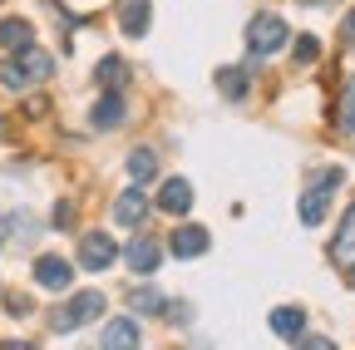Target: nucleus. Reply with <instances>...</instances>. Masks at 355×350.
Listing matches in <instances>:
<instances>
[{"mask_svg":"<svg viewBox=\"0 0 355 350\" xmlns=\"http://www.w3.org/2000/svg\"><path fill=\"white\" fill-rule=\"evenodd\" d=\"M79 261H84V272H104L119 261V242L109 232H84L79 237Z\"/></svg>","mask_w":355,"mask_h":350,"instance_id":"nucleus-4","label":"nucleus"},{"mask_svg":"<svg viewBox=\"0 0 355 350\" xmlns=\"http://www.w3.org/2000/svg\"><path fill=\"white\" fill-rule=\"evenodd\" d=\"M336 128L340 134H355V74L345 79V94H340V109H336Z\"/></svg>","mask_w":355,"mask_h":350,"instance_id":"nucleus-16","label":"nucleus"},{"mask_svg":"<svg viewBox=\"0 0 355 350\" xmlns=\"http://www.w3.org/2000/svg\"><path fill=\"white\" fill-rule=\"evenodd\" d=\"M316 55H321V45H316V35H301V45H296V60H301V64H311Z\"/></svg>","mask_w":355,"mask_h":350,"instance_id":"nucleus-22","label":"nucleus"},{"mask_svg":"<svg viewBox=\"0 0 355 350\" xmlns=\"http://www.w3.org/2000/svg\"><path fill=\"white\" fill-rule=\"evenodd\" d=\"M128 306L133 311H168V301H163V291H153V286H139V291H128Z\"/></svg>","mask_w":355,"mask_h":350,"instance_id":"nucleus-17","label":"nucleus"},{"mask_svg":"<svg viewBox=\"0 0 355 350\" xmlns=\"http://www.w3.org/2000/svg\"><path fill=\"white\" fill-rule=\"evenodd\" d=\"M217 89L227 94V99H242V94H247V74H242V69H222V74H217Z\"/></svg>","mask_w":355,"mask_h":350,"instance_id":"nucleus-18","label":"nucleus"},{"mask_svg":"<svg viewBox=\"0 0 355 350\" xmlns=\"http://www.w3.org/2000/svg\"><path fill=\"white\" fill-rule=\"evenodd\" d=\"M30 40H35L30 20H0V50H20V45H30Z\"/></svg>","mask_w":355,"mask_h":350,"instance_id":"nucleus-14","label":"nucleus"},{"mask_svg":"<svg viewBox=\"0 0 355 350\" xmlns=\"http://www.w3.org/2000/svg\"><path fill=\"white\" fill-rule=\"evenodd\" d=\"M0 247H6V217H0Z\"/></svg>","mask_w":355,"mask_h":350,"instance_id":"nucleus-24","label":"nucleus"},{"mask_svg":"<svg viewBox=\"0 0 355 350\" xmlns=\"http://www.w3.org/2000/svg\"><path fill=\"white\" fill-rule=\"evenodd\" d=\"M104 311V296L99 291H84V296H74L69 306H64V311L55 316V331H74V326H89V321H94Z\"/></svg>","mask_w":355,"mask_h":350,"instance_id":"nucleus-5","label":"nucleus"},{"mask_svg":"<svg viewBox=\"0 0 355 350\" xmlns=\"http://www.w3.org/2000/svg\"><path fill=\"white\" fill-rule=\"evenodd\" d=\"M340 178H345L340 168H326V173H321V183H316V188H311V193L301 198V222H306V227H316L321 217L331 212V193L340 188Z\"/></svg>","mask_w":355,"mask_h":350,"instance_id":"nucleus-3","label":"nucleus"},{"mask_svg":"<svg viewBox=\"0 0 355 350\" xmlns=\"http://www.w3.org/2000/svg\"><path fill=\"white\" fill-rule=\"evenodd\" d=\"M168 247H173V256H202L207 252V232L202 227H178Z\"/></svg>","mask_w":355,"mask_h":350,"instance_id":"nucleus-12","label":"nucleus"},{"mask_svg":"<svg viewBox=\"0 0 355 350\" xmlns=\"http://www.w3.org/2000/svg\"><path fill=\"white\" fill-rule=\"evenodd\" d=\"M114 217H119L123 227H139L144 217H148V202H144V193H139V188H128V193L114 202Z\"/></svg>","mask_w":355,"mask_h":350,"instance_id":"nucleus-10","label":"nucleus"},{"mask_svg":"<svg viewBox=\"0 0 355 350\" xmlns=\"http://www.w3.org/2000/svg\"><path fill=\"white\" fill-rule=\"evenodd\" d=\"M94 74H99V84H109V89H114V84H123V74H128V69H123V60H119V55H109V60H99V69H94Z\"/></svg>","mask_w":355,"mask_h":350,"instance_id":"nucleus-21","label":"nucleus"},{"mask_svg":"<svg viewBox=\"0 0 355 350\" xmlns=\"http://www.w3.org/2000/svg\"><path fill=\"white\" fill-rule=\"evenodd\" d=\"M291 40V30H286V20L277 15V10H261V15H252V25H247V50L252 55H277L282 45Z\"/></svg>","mask_w":355,"mask_h":350,"instance_id":"nucleus-2","label":"nucleus"},{"mask_svg":"<svg viewBox=\"0 0 355 350\" xmlns=\"http://www.w3.org/2000/svg\"><path fill=\"white\" fill-rule=\"evenodd\" d=\"M94 123H99V128L123 123V94H104V99L94 104Z\"/></svg>","mask_w":355,"mask_h":350,"instance_id":"nucleus-15","label":"nucleus"},{"mask_svg":"<svg viewBox=\"0 0 355 350\" xmlns=\"http://www.w3.org/2000/svg\"><path fill=\"white\" fill-rule=\"evenodd\" d=\"M306 6H321V0H306Z\"/></svg>","mask_w":355,"mask_h":350,"instance_id":"nucleus-25","label":"nucleus"},{"mask_svg":"<svg viewBox=\"0 0 355 350\" xmlns=\"http://www.w3.org/2000/svg\"><path fill=\"white\" fill-rule=\"evenodd\" d=\"M50 69H55V60L44 55L40 45H20L15 50V60L0 69V84H6V89H25V84H44L50 79Z\"/></svg>","mask_w":355,"mask_h":350,"instance_id":"nucleus-1","label":"nucleus"},{"mask_svg":"<svg viewBox=\"0 0 355 350\" xmlns=\"http://www.w3.org/2000/svg\"><path fill=\"white\" fill-rule=\"evenodd\" d=\"M119 25L128 40H139L148 30V0H119Z\"/></svg>","mask_w":355,"mask_h":350,"instance_id":"nucleus-9","label":"nucleus"},{"mask_svg":"<svg viewBox=\"0 0 355 350\" xmlns=\"http://www.w3.org/2000/svg\"><path fill=\"white\" fill-rule=\"evenodd\" d=\"M128 173H133V178H153V173H158V163H153V153L148 148H139V153H128Z\"/></svg>","mask_w":355,"mask_h":350,"instance_id":"nucleus-20","label":"nucleus"},{"mask_svg":"<svg viewBox=\"0 0 355 350\" xmlns=\"http://www.w3.org/2000/svg\"><path fill=\"white\" fill-rule=\"evenodd\" d=\"M340 35H345V45H350V50H355V10H350V15H345V25H340Z\"/></svg>","mask_w":355,"mask_h":350,"instance_id":"nucleus-23","label":"nucleus"},{"mask_svg":"<svg viewBox=\"0 0 355 350\" xmlns=\"http://www.w3.org/2000/svg\"><path fill=\"white\" fill-rule=\"evenodd\" d=\"M158 207H163V212H178V217H183V212L193 207V188H188L183 178H168V183H163V198H158Z\"/></svg>","mask_w":355,"mask_h":350,"instance_id":"nucleus-11","label":"nucleus"},{"mask_svg":"<svg viewBox=\"0 0 355 350\" xmlns=\"http://www.w3.org/2000/svg\"><path fill=\"white\" fill-rule=\"evenodd\" d=\"M123 261H128V267L139 272V277H148L158 261H163V247H158L153 237H139V242H128V247H123Z\"/></svg>","mask_w":355,"mask_h":350,"instance_id":"nucleus-7","label":"nucleus"},{"mask_svg":"<svg viewBox=\"0 0 355 350\" xmlns=\"http://www.w3.org/2000/svg\"><path fill=\"white\" fill-rule=\"evenodd\" d=\"M0 128H6V123H0Z\"/></svg>","mask_w":355,"mask_h":350,"instance_id":"nucleus-26","label":"nucleus"},{"mask_svg":"<svg viewBox=\"0 0 355 350\" xmlns=\"http://www.w3.org/2000/svg\"><path fill=\"white\" fill-rule=\"evenodd\" d=\"M331 261H336L340 272L355 277V202H350L345 222H340V232H336V242H331Z\"/></svg>","mask_w":355,"mask_h":350,"instance_id":"nucleus-6","label":"nucleus"},{"mask_svg":"<svg viewBox=\"0 0 355 350\" xmlns=\"http://www.w3.org/2000/svg\"><path fill=\"white\" fill-rule=\"evenodd\" d=\"M104 345H139V326H133V321H114L104 331Z\"/></svg>","mask_w":355,"mask_h":350,"instance_id":"nucleus-19","label":"nucleus"},{"mask_svg":"<svg viewBox=\"0 0 355 350\" xmlns=\"http://www.w3.org/2000/svg\"><path fill=\"white\" fill-rule=\"evenodd\" d=\"M35 281H40L44 291H64V286H69V261L40 256V261H35Z\"/></svg>","mask_w":355,"mask_h":350,"instance_id":"nucleus-8","label":"nucleus"},{"mask_svg":"<svg viewBox=\"0 0 355 350\" xmlns=\"http://www.w3.org/2000/svg\"><path fill=\"white\" fill-rule=\"evenodd\" d=\"M301 326H306V311H301V306H277V311H272V331H277V335L296 340Z\"/></svg>","mask_w":355,"mask_h":350,"instance_id":"nucleus-13","label":"nucleus"}]
</instances>
